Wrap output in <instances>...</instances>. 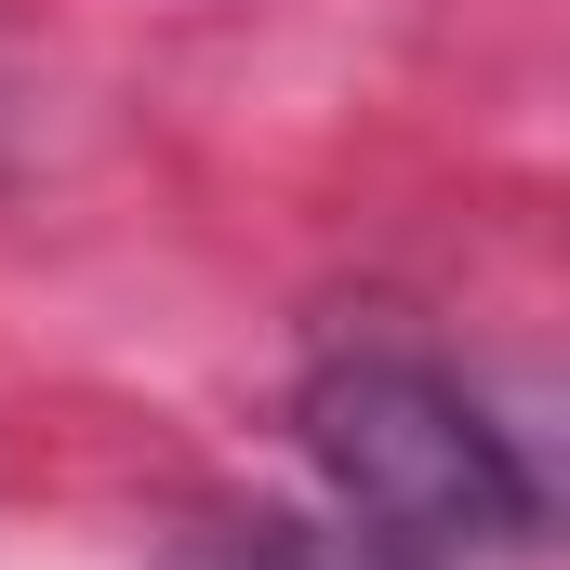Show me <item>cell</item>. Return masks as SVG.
<instances>
[{
  "label": "cell",
  "mask_w": 570,
  "mask_h": 570,
  "mask_svg": "<svg viewBox=\"0 0 570 570\" xmlns=\"http://www.w3.org/2000/svg\"><path fill=\"white\" fill-rule=\"evenodd\" d=\"M292 438L332 478L345 531H372L399 558H518L544 531L531 451L491 425V399L451 385L438 358H399V345L318 358L305 399H292Z\"/></svg>",
  "instance_id": "6da1fadb"
},
{
  "label": "cell",
  "mask_w": 570,
  "mask_h": 570,
  "mask_svg": "<svg viewBox=\"0 0 570 570\" xmlns=\"http://www.w3.org/2000/svg\"><path fill=\"white\" fill-rule=\"evenodd\" d=\"M173 570H425V558H399V544H372V531H305V518H253V531H213V544H186Z\"/></svg>",
  "instance_id": "7a4b0ae2"
}]
</instances>
